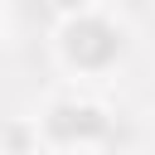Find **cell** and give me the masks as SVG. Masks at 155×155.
Instances as JSON below:
<instances>
[{
    "mask_svg": "<svg viewBox=\"0 0 155 155\" xmlns=\"http://www.w3.org/2000/svg\"><path fill=\"white\" fill-rule=\"evenodd\" d=\"M121 53V34L107 24V19H73L63 29V58L78 68V73H102L111 58Z\"/></svg>",
    "mask_w": 155,
    "mask_h": 155,
    "instance_id": "obj_1",
    "label": "cell"
}]
</instances>
